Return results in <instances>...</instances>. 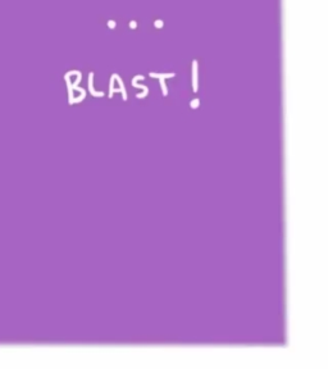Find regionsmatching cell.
Listing matches in <instances>:
<instances>
[{
	"label": "cell",
	"instance_id": "6da1fadb",
	"mask_svg": "<svg viewBox=\"0 0 328 369\" xmlns=\"http://www.w3.org/2000/svg\"><path fill=\"white\" fill-rule=\"evenodd\" d=\"M194 90H198V77H196V63L194 62Z\"/></svg>",
	"mask_w": 328,
	"mask_h": 369
},
{
	"label": "cell",
	"instance_id": "7a4b0ae2",
	"mask_svg": "<svg viewBox=\"0 0 328 369\" xmlns=\"http://www.w3.org/2000/svg\"><path fill=\"white\" fill-rule=\"evenodd\" d=\"M199 105V100H194V102H191V106L192 108H195V106H198Z\"/></svg>",
	"mask_w": 328,
	"mask_h": 369
}]
</instances>
